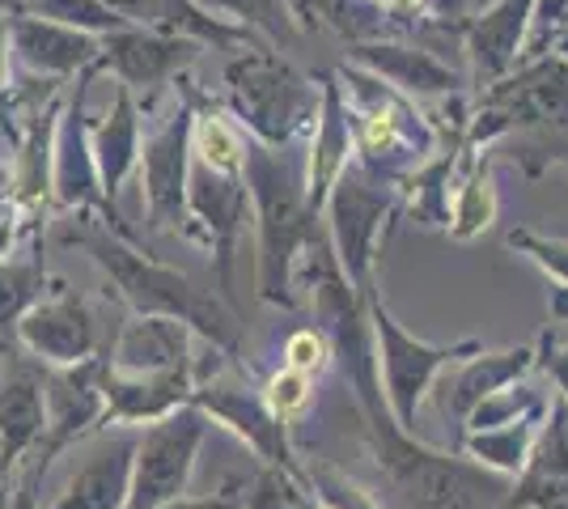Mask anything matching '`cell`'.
Returning <instances> with one entry per match:
<instances>
[{
  "label": "cell",
  "mask_w": 568,
  "mask_h": 509,
  "mask_svg": "<svg viewBox=\"0 0 568 509\" xmlns=\"http://www.w3.org/2000/svg\"><path fill=\"white\" fill-rule=\"evenodd\" d=\"M69 243H77L90 259H94L106 281L123 293V302L141 318H174L183 323L191 336H204L216 353L237 357V315L225 311V302L213 293L195 289L179 267L158 264L153 255H144L132 246L123 230H111L102 217H77Z\"/></svg>",
  "instance_id": "cell-1"
},
{
  "label": "cell",
  "mask_w": 568,
  "mask_h": 509,
  "mask_svg": "<svg viewBox=\"0 0 568 509\" xmlns=\"http://www.w3.org/2000/svg\"><path fill=\"white\" fill-rule=\"evenodd\" d=\"M361 404H365L382 480L403 509H505L514 480H505L479 462L450 459L425 441H416L412 434H403L390 408L382 404V395H369Z\"/></svg>",
  "instance_id": "cell-2"
},
{
  "label": "cell",
  "mask_w": 568,
  "mask_h": 509,
  "mask_svg": "<svg viewBox=\"0 0 568 509\" xmlns=\"http://www.w3.org/2000/svg\"><path fill=\"white\" fill-rule=\"evenodd\" d=\"M246 187L260 204V297L263 302H276V306H293V264H297V251L314 238V225H310V204L302 195L297 174L284 166L281 153H272L267 145H246Z\"/></svg>",
  "instance_id": "cell-3"
},
{
  "label": "cell",
  "mask_w": 568,
  "mask_h": 509,
  "mask_svg": "<svg viewBox=\"0 0 568 509\" xmlns=\"http://www.w3.org/2000/svg\"><path fill=\"white\" fill-rule=\"evenodd\" d=\"M204 437H209V416L195 404H183L179 413L144 425L136 434L132 485H128V506L123 509H162L170 501H183Z\"/></svg>",
  "instance_id": "cell-4"
},
{
  "label": "cell",
  "mask_w": 568,
  "mask_h": 509,
  "mask_svg": "<svg viewBox=\"0 0 568 509\" xmlns=\"http://www.w3.org/2000/svg\"><path fill=\"white\" fill-rule=\"evenodd\" d=\"M225 81H230V102H234L237 120L246 123L255 132V141L267 149L284 145L314 102L306 81L293 73L281 55L263 48L242 51L225 69Z\"/></svg>",
  "instance_id": "cell-5"
},
{
  "label": "cell",
  "mask_w": 568,
  "mask_h": 509,
  "mask_svg": "<svg viewBox=\"0 0 568 509\" xmlns=\"http://www.w3.org/2000/svg\"><path fill=\"white\" fill-rule=\"evenodd\" d=\"M13 344L43 369H69L102 357V323L81 293L64 281H51V293H43L22 315Z\"/></svg>",
  "instance_id": "cell-6"
},
{
  "label": "cell",
  "mask_w": 568,
  "mask_h": 509,
  "mask_svg": "<svg viewBox=\"0 0 568 509\" xmlns=\"http://www.w3.org/2000/svg\"><path fill=\"white\" fill-rule=\"evenodd\" d=\"M191 94L179 98L166 120L153 123L144 136L136 170H141V195L149 230H191L187 221V170H191Z\"/></svg>",
  "instance_id": "cell-7"
},
{
  "label": "cell",
  "mask_w": 568,
  "mask_h": 509,
  "mask_svg": "<svg viewBox=\"0 0 568 509\" xmlns=\"http://www.w3.org/2000/svg\"><path fill=\"white\" fill-rule=\"evenodd\" d=\"M102 369H106V353L85 365H69V369H43V413H48V429H43L39 450L26 459V471L34 480L48 476L51 459L60 450H69L72 441L90 437L94 429H106Z\"/></svg>",
  "instance_id": "cell-8"
},
{
  "label": "cell",
  "mask_w": 568,
  "mask_h": 509,
  "mask_svg": "<svg viewBox=\"0 0 568 509\" xmlns=\"http://www.w3.org/2000/svg\"><path fill=\"white\" fill-rule=\"evenodd\" d=\"M191 404L200 408V413L216 420V425H225L234 437H242L251 450H255V459L263 467H276L284 476H293V480H306L310 476L297 467L293 459V446H288V434H284V420L272 416V408L263 404V390H255L251 383H242V378H209V383H195L191 390Z\"/></svg>",
  "instance_id": "cell-9"
},
{
  "label": "cell",
  "mask_w": 568,
  "mask_h": 509,
  "mask_svg": "<svg viewBox=\"0 0 568 509\" xmlns=\"http://www.w3.org/2000/svg\"><path fill=\"white\" fill-rule=\"evenodd\" d=\"M369 318H374V336H378L382 374H386V404L403 434H416V408L420 395L433 387L442 365L471 357L475 344H458V348H433L425 339H412L395 318L382 311V302H369Z\"/></svg>",
  "instance_id": "cell-10"
},
{
  "label": "cell",
  "mask_w": 568,
  "mask_h": 509,
  "mask_svg": "<svg viewBox=\"0 0 568 509\" xmlns=\"http://www.w3.org/2000/svg\"><path fill=\"white\" fill-rule=\"evenodd\" d=\"M98 73V64L90 73L77 77V90L60 106V120H55V153H51V204L55 208H72V213H90L98 208L102 221L115 225V204H106L102 183H98L94 166V149H90V106H85V90H90V77Z\"/></svg>",
  "instance_id": "cell-11"
},
{
  "label": "cell",
  "mask_w": 568,
  "mask_h": 509,
  "mask_svg": "<svg viewBox=\"0 0 568 509\" xmlns=\"http://www.w3.org/2000/svg\"><path fill=\"white\" fill-rule=\"evenodd\" d=\"M9 51H13V64H22L26 73L69 81V77L90 73L102 60V39L72 30V26L30 18L18 9V13H9Z\"/></svg>",
  "instance_id": "cell-12"
},
{
  "label": "cell",
  "mask_w": 568,
  "mask_h": 509,
  "mask_svg": "<svg viewBox=\"0 0 568 509\" xmlns=\"http://www.w3.org/2000/svg\"><path fill=\"white\" fill-rule=\"evenodd\" d=\"M43 429H48V413H43V369L39 365H26L13 353H4V374H0V459H4L9 480L39 450Z\"/></svg>",
  "instance_id": "cell-13"
},
{
  "label": "cell",
  "mask_w": 568,
  "mask_h": 509,
  "mask_svg": "<svg viewBox=\"0 0 568 509\" xmlns=\"http://www.w3.org/2000/svg\"><path fill=\"white\" fill-rule=\"evenodd\" d=\"M195 51H200L195 43L166 39V34H153V30H141V26H128V30H115V34H102L98 69H111L119 77V85H128L136 94V90L166 85L170 77L195 60Z\"/></svg>",
  "instance_id": "cell-14"
},
{
  "label": "cell",
  "mask_w": 568,
  "mask_h": 509,
  "mask_svg": "<svg viewBox=\"0 0 568 509\" xmlns=\"http://www.w3.org/2000/svg\"><path fill=\"white\" fill-rule=\"evenodd\" d=\"M195 369H166V374H119L102 369V399H106V429L111 425H153L162 416L191 404Z\"/></svg>",
  "instance_id": "cell-15"
},
{
  "label": "cell",
  "mask_w": 568,
  "mask_h": 509,
  "mask_svg": "<svg viewBox=\"0 0 568 509\" xmlns=\"http://www.w3.org/2000/svg\"><path fill=\"white\" fill-rule=\"evenodd\" d=\"M128 26H141L166 39L183 43H213V48H242L251 43V30L234 26L230 18H213V9H204L200 0H106Z\"/></svg>",
  "instance_id": "cell-16"
},
{
  "label": "cell",
  "mask_w": 568,
  "mask_h": 509,
  "mask_svg": "<svg viewBox=\"0 0 568 509\" xmlns=\"http://www.w3.org/2000/svg\"><path fill=\"white\" fill-rule=\"evenodd\" d=\"M505 509H568V404L551 408L547 429L535 437V450L509 485Z\"/></svg>",
  "instance_id": "cell-17"
},
{
  "label": "cell",
  "mask_w": 568,
  "mask_h": 509,
  "mask_svg": "<svg viewBox=\"0 0 568 509\" xmlns=\"http://www.w3.org/2000/svg\"><path fill=\"white\" fill-rule=\"evenodd\" d=\"M136 434H115L72 471L48 509H123L132 485Z\"/></svg>",
  "instance_id": "cell-18"
},
{
  "label": "cell",
  "mask_w": 568,
  "mask_h": 509,
  "mask_svg": "<svg viewBox=\"0 0 568 509\" xmlns=\"http://www.w3.org/2000/svg\"><path fill=\"white\" fill-rule=\"evenodd\" d=\"M106 365L119 374H166V369H195L191 362V332L174 318L132 315L119 327L115 344L106 348Z\"/></svg>",
  "instance_id": "cell-19"
},
{
  "label": "cell",
  "mask_w": 568,
  "mask_h": 509,
  "mask_svg": "<svg viewBox=\"0 0 568 509\" xmlns=\"http://www.w3.org/2000/svg\"><path fill=\"white\" fill-rule=\"evenodd\" d=\"M90 149H94L102 195L106 204H115L123 179L136 170V157H141V106L128 85H115V98L106 102L102 120L90 123Z\"/></svg>",
  "instance_id": "cell-20"
},
{
  "label": "cell",
  "mask_w": 568,
  "mask_h": 509,
  "mask_svg": "<svg viewBox=\"0 0 568 509\" xmlns=\"http://www.w3.org/2000/svg\"><path fill=\"white\" fill-rule=\"evenodd\" d=\"M60 90H51L48 94V106L39 102L34 111H30V120H26L22 136H18V153H13V170H9V179H13V192L9 200L30 213V208H43V200H51V153H55V120H60Z\"/></svg>",
  "instance_id": "cell-21"
},
{
  "label": "cell",
  "mask_w": 568,
  "mask_h": 509,
  "mask_svg": "<svg viewBox=\"0 0 568 509\" xmlns=\"http://www.w3.org/2000/svg\"><path fill=\"white\" fill-rule=\"evenodd\" d=\"M382 217V200L365 192V183L356 179H339V192H335V243H339V264L344 276H353L361 289H369V238L378 230Z\"/></svg>",
  "instance_id": "cell-22"
},
{
  "label": "cell",
  "mask_w": 568,
  "mask_h": 509,
  "mask_svg": "<svg viewBox=\"0 0 568 509\" xmlns=\"http://www.w3.org/2000/svg\"><path fill=\"white\" fill-rule=\"evenodd\" d=\"M530 365H535L530 348H514V353H497V357H471V362L454 374V383H446L442 408L467 420L475 404H484L488 395H497L509 383H518Z\"/></svg>",
  "instance_id": "cell-23"
},
{
  "label": "cell",
  "mask_w": 568,
  "mask_h": 509,
  "mask_svg": "<svg viewBox=\"0 0 568 509\" xmlns=\"http://www.w3.org/2000/svg\"><path fill=\"white\" fill-rule=\"evenodd\" d=\"M493 102H509V115L518 120H568V69L565 64H544L535 73H526L521 81L497 90Z\"/></svg>",
  "instance_id": "cell-24"
},
{
  "label": "cell",
  "mask_w": 568,
  "mask_h": 509,
  "mask_svg": "<svg viewBox=\"0 0 568 509\" xmlns=\"http://www.w3.org/2000/svg\"><path fill=\"white\" fill-rule=\"evenodd\" d=\"M544 413L521 416L514 425H500V429H479V434H467V455H471L479 467L497 471L505 480H518L530 450H535V437H539V420Z\"/></svg>",
  "instance_id": "cell-25"
},
{
  "label": "cell",
  "mask_w": 568,
  "mask_h": 509,
  "mask_svg": "<svg viewBox=\"0 0 568 509\" xmlns=\"http://www.w3.org/2000/svg\"><path fill=\"white\" fill-rule=\"evenodd\" d=\"M48 293V267L39 251L30 259H0V353H13V332L22 315Z\"/></svg>",
  "instance_id": "cell-26"
},
{
  "label": "cell",
  "mask_w": 568,
  "mask_h": 509,
  "mask_svg": "<svg viewBox=\"0 0 568 509\" xmlns=\"http://www.w3.org/2000/svg\"><path fill=\"white\" fill-rule=\"evenodd\" d=\"M526 9H530V0H509V4H500L493 18H484L471 30V51L475 60H479V73L497 77L514 60L518 34L521 26H526Z\"/></svg>",
  "instance_id": "cell-27"
},
{
  "label": "cell",
  "mask_w": 568,
  "mask_h": 509,
  "mask_svg": "<svg viewBox=\"0 0 568 509\" xmlns=\"http://www.w3.org/2000/svg\"><path fill=\"white\" fill-rule=\"evenodd\" d=\"M288 9L302 22L335 30V34H348V39H365V34H378L382 30L378 4H369V0H288Z\"/></svg>",
  "instance_id": "cell-28"
},
{
  "label": "cell",
  "mask_w": 568,
  "mask_h": 509,
  "mask_svg": "<svg viewBox=\"0 0 568 509\" xmlns=\"http://www.w3.org/2000/svg\"><path fill=\"white\" fill-rule=\"evenodd\" d=\"M22 13L30 18H43V22L55 26H72V30H85V34H115V30H128V22L119 18L106 0H18Z\"/></svg>",
  "instance_id": "cell-29"
},
{
  "label": "cell",
  "mask_w": 568,
  "mask_h": 509,
  "mask_svg": "<svg viewBox=\"0 0 568 509\" xmlns=\"http://www.w3.org/2000/svg\"><path fill=\"white\" fill-rule=\"evenodd\" d=\"M374 69H382V73L390 77L395 85H407V90H425V94H433V90H450L454 77L437 64V60H428L425 51H403V48H365L361 51Z\"/></svg>",
  "instance_id": "cell-30"
},
{
  "label": "cell",
  "mask_w": 568,
  "mask_h": 509,
  "mask_svg": "<svg viewBox=\"0 0 568 509\" xmlns=\"http://www.w3.org/2000/svg\"><path fill=\"white\" fill-rule=\"evenodd\" d=\"M348 153V128L339 115V98L335 90L327 94V111H323V128H318V141H314V162H310V213L323 204V192L335 179V170Z\"/></svg>",
  "instance_id": "cell-31"
},
{
  "label": "cell",
  "mask_w": 568,
  "mask_h": 509,
  "mask_svg": "<svg viewBox=\"0 0 568 509\" xmlns=\"http://www.w3.org/2000/svg\"><path fill=\"white\" fill-rule=\"evenodd\" d=\"M544 413V399L539 395H530V390H497V395H488L484 404H475L471 416H467V434H479V429H500V425H514L521 416H535Z\"/></svg>",
  "instance_id": "cell-32"
},
{
  "label": "cell",
  "mask_w": 568,
  "mask_h": 509,
  "mask_svg": "<svg viewBox=\"0 0 568 509\" xmlns=\"http://www.w3.org/2000/svg\"><path fill=\"white\" fill-rule=\"evenodd\" d=\"M310 485L293 480L276 467H263L255 476V485L242 492V509H306Z\"/></svg>",
  "instance_id": "cell-33"
},
{
  "label": "cell",
  "mask_w": 568,
  "mask_h": 509,
  "mask_svg": "<svg viewBox=\"0 0 568 509\" xmlns=\"http://www.w3.org/2000/svg\"><path fill=\"white\" fill-rule=\"evenodd\" d=\"M263 404L272 408V416L276 420H293V416L306 413L310 404V378L306 374H293V369H281L272 383H267V390H263Z\"/></svg>",
  "instance_id": "cell-34"
},
{
  "label": "cell",
  "mask_w": 568,
  "mask_h": 509,
  "mask_svg": "<svg viewBox=\"0 0 568 509\" xmlns=\"http://www.w3.org/2000/svg\"><path fill=\"white\" fill-rule=\"evenodd\" d=\"M284 357H288V365H284V369L314 378L318 369H327V339L318 336L314 327H302V332H293V336H288V344H284Z\"/></svg>",
  "instance_id": "cell-35"
},
{
  "label": "cell",
  "mask_w": 568,
  "mask_h": 509,
  "mask_svg": "<svg viewBox=\"0 0 568 509\" xmlns=\"http://www.w3.org/2000/svg\"><path fill=\"white\" fill-rule=\"evenodd\" d=\"M204 9L216 4V9H225L230 18H242V26H263V30H281L284 26V13H281V0H200Z\"/></svg>",
  "instance_id": "cell-36"
},
{
  "label": "cell",
  "mask_w": 568,
  "mask_h": 509,
  "mask_svg": "<svg viewBox=\"0 0 568 509\" xmlns=\"http://www.w3.org/2000/svg\"><path fill=\"white\" fill-rule=\"evenodd\" d=\"M488 213H493V200H488V183H471L463 204H458V234H471L479 225H488Z\"/></svg>",
  "instance_id": "cell-37"
},
{
  "label": "cell",
  "mask_w": 568,
  "mask_h": 509,
  "mask_svg": "<svg viewBox=\"0 0 568 509\" xmlns=\"http://www.w3.org/2000/svg\"><path fill=\"white\" fill-rule=\"evenodd\" d=\"M526 246V251H535V259L547 264L560 281H568V246H551V243H539V238H530V234H514V246Z\"/></svg>",
  "instance_id": "cell-38"
},
{
  "label": "cell",
  "mask_w": 568,
  "mask_h": 509,
  "mask_svg": "<svg viewBox=\"0 0 568 509\" xmlns=\"http://www.w3.org/2000/svg\"><path fill=\"white\" fill-rule=\"evenodd\" d=\"M162 509H242V492H237V485H225L213 497H183V501H170Z\"/></svg>",
  "instance_id": "cell-39"
},
{
  "label": "cell",
  "mask_w": 568,
  "mask_h": 509,
  "mask_svg": "<svg viewBox=\"0 0 568 509\" xmlns=\"http://www.w3.org/2000/svg\"><path fill=\"white\" fill-rule=\"evenodd\" d=\"M18 230H22V208L13 200H0V259H9V251L18 243Z\"/></svg>",
  "instance_id": "cell-40"
},
{
  "label": "cell",
  "mask_w": 568,
  "mask_h": 509,
  "mask_svg": "<svg viewBox=\"0 0 568 509\" xmlns=\"http://www.w3.org/2000/svg\"><path fill=\"white\" fill-rule=\"evenodd\" d=\"M4 509H39V501H34V476L26 467L9 480V501H4Z\"/></svg>",
  "instance_id": "cell-41"
},
{
  "label": "cell",
  "mask_w": 568,
  "mask_h": 509,
  "mask_svg": "<svg viewBox=\"0 0 568 509\" xmlns=\"http://www.w3.org/2000/svg\"><path fill=\"white\" fill-rule=\"evenodd\" d=\"M547 369H551V378H556V387L565 390V404H568V344H551L547 339Z\"/></svg>",
  "instance_id": "cell-42"
},
{
  "label": "cell",
  "mask_w": 568,
  "mask_h": 509,
  "mask_svg": "<svg viewBox=\"0 0 568 509\" xmlns=\"http://www.w3.org/2000/svg\"><path fill=\"white\" fill-rule=\"evenodd\" d=\"M9 192H13V179H9V166L0 162V200H4Z\"/></svg>",
  "instance_id": "cell-43"
},
{
  "label": "cell",
  "mask_w": 568,
  "mask_h": 509,
  "mask_svg": "<svg viewBox=\"0 0 568 509\" xmlns=\"http://www.w3.org/2000/svg\"><path fill=\"white\" fill-rule=\"evenodd\" d=\"M378 4H386V9H416L420 0H378Z\"/></svg>",
  "instance_id": "cell-44"
},
{
  "label": "cell",
  "mask_w": 568,
  "mask_h": 509,
  "mask_svg": "<svg viewBox=\"0 0 568 509\" xmlns=\"http://www.w3.org/2000/svg\"><path fill=\"white\" fill-rule=\"evenodd\" d=\"M13 9H22L18 0H0V13H13Z\"/></svg>",
  "instance_id": "cell-45"
},
{
  "label": "cell",
  "mask_w": 568,
  "mask_h": 509,
  "mask_svg": "<svg viewBox=\"0 0 568 509\" xmlns=\"http://www.w3.org/2000/svg\"><path fill=\"white\" fill-rule=\"evenodd\" d=\"M4 501H9V480H4V488H0V509H4Z\"/></svg>",
  "instance_id": "cell-46"
},
{
  "label": "cell",
  "mask_w": 568,
  "mask_h": 509,
  "mask_svg": "<svg viewBox=\"0 0 568 509\" xmlns=\"http://www.w3.org/2000/svg\"><path fill=\"white\" fill-rule=\"evenodd\" d=\"M565 51H568V39H565Z\"/></svg>",
  "instance_id": "cell-47"
}]
</instances>
